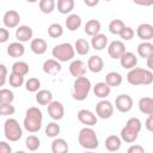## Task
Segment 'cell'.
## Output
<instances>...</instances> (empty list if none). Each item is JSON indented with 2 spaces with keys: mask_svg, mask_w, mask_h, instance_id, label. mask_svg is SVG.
Instances as JSON below:
<instances>
[{
  "mask_svg": "<svg viewBox=\"0 0 153 153\" xmlns=\"http://www.w3.org/2000/svg\"><path fill=\"white\" fill-rule=\"evenodd\" d=\"M42 122H43V115L37 106H31L26 110L23 126L29 133L33 134L39 131V129L42 128Z\"/></svg>",
  "mask_w": 153,
  "mask_h": 153,
  "instance_id": "cell-1",
  "label": "cell"
},
{
  "mask_svg": "<svg viewBox=\"0 0 153 153\" xmlns=\"http://www.w3.org/2000/svg\"><path fill=\"white\" fill-rule=\"evenodd\" d=\"M127 81L130 85L139 86V85H151L153 82V73L151 69L134 67L129 69L127 74Z\"/></svg>",
  "mask_w": 153,
  "mask_h": 153,
  "instance_id": "cell-2",
  "label": "cell"
},
{
  "mask_svg": "<svg viewBox=\"0 0 153 153\" xmlns=\"http://www.w3.org/2000/svg\"><path fill=\"white\" fill-rule=\"evenodd\" d=\"M142 128V123L137 117H131L127 121L126 126L121 129V140H123L127 143H133L136 141L139 133Z\"/></svg>",
  "mask_w": 153,
  "mask_h": 153,
  "instance_id": "cell-3",
  "label": "cell"
},
{
  "mask_svg": "<svg viewBox=\"0 0 153 153\" xmlns=\"http://www.w3.org/2000/svg\"><path fill=\"white\" fill-rule=\"evenodd\" d=\"M91 81L88 78L84 76H79L75 78L74 84H73V90H72V97L73 99L78 100V102H82L88 97V93L91 91Z\"/></svg>",
  "mask_w": 153,
  "mask_h": 153,
  "instance_id": "cell-4",
  "label": "cell"
},
{
  "mask_svg": "<svg viewBox=\"0 0 153 153\" xmlns=\"http://www.w3.org/2000/svg\"><path fill=\"white\" fill-rule=\"evenodd\" d=\"M78 141H79V145L85 149H96L99 145L96 131L91 127H87V126L80 129L79 135H78Z\"/></svg>",
  "mask_w": 153,
  "mask_h": 153,
  "instance_id": "cell-5",
  "label": "cell"
},
{
  "mask_svg": "<svg viewBox=\"0 0 153 153\" xmlns=\"http://www.w3.org/2000/svg\"><path fill=\"white\" fill-rule=\"evenodd\" d=\"M51 55L55 60H57L60 62H67V61L73 60V57L75 55V50L71 43L65 42V43L56 44L51 50Z\"/></svg>",
  "mask_w": 153,
  "mask_h": 153,
  "instance_id": "cell-6",
  "label": "cell"
},
{
  "mask_svg": "<svg viewBox=\"0 0 153 153\" xmlns=\"http://www.w3.org/2000/svg\"><path fill=\"white\" fill-rule=\"evenodd\" d=\"M4 135L5 137L11 141V142H16L19 141L23 136V129L19 124V122L16 118H7L4 123Z\"/></svg>",
  "mask_w": 153,
  "mask_h": 153,
  "instance_id": "cell-7",
  "label": "cell"
},
{
  "mask_svg": "<svg viewBox=\"0 0 153 153\" xmlns=\"http://www.w3.org/2000/svg\"><path fill=\"white\" fill-rule=\"evenodd\" d=\"M114 114V105L111 102L102 99L96 104V116L102 120H108Z\"/></svg>",
  "mask_w": 153,
  "mask_h": 153,
  "instance_id": "cell-8",
  "label": "cell"
},
{
  "mask_svg": "<svg viewBox=\"0 0 153 153\" xmlns=\"http://www.w3.org/2000/svg\"><path fill=\"white\" fill-rule=\"evenodd\" d=\"M48 114L54 121H60L65 116V108L61 102L51 100L48 104Z\"/></svg>",
  "mask_w": 153,
  "mask_h": 153,
  "instance_id": "cell-9",
  "label": "cell"
},
{
  "mask_svg": "<svg viewBox=\"0 0 153 153\" xmlns=\"http://www.w3.org/2000/svg\"><path fill=\"white\" fill-rule=\"evenodd\" d=\"M20 22V14L14 10H8L5 12L2 17V23L6 29H14L19 25Z\"/></svg>",
  "mask_w": 153,
  "mask_h": 153,
  "instance_id": "cell-10",
  "label": "cell"
},
{
  "mask_svg": "<svg viewBox=\"0 0 153 153\" xmlns=\"http://www.w3.org/2000/svg\"><path fill=\"white\" fill-rule=\"evenodd\" d=\"M115 106L120 112H129L133 108V99L129 94H120L115 99Z\"/></svg>",
  "mask_w": 153,
  "mask_h": 153,
  "instance_id": "cell-11",
  "label": "cell"
},
{
  "mask_svg": "<svg viewBox=\"0 0 153 153\" xmlns=\"http://www.w3.org/2000/svg\"><path fill=\"white\" fill-rule=\"evenodd\" d=\"M124 51H126V45L122 41H112L108 45V54L114 60H118Z\"/></svg>",
  "mask_w": 153,
  "mask_h": 153,
  "instance_id": "cell-12",
  "label": "cell"
},
{
  "mask_svg": "<svg viewBox=\"0 0 153 153\" xmlns=\"http://www.w3.org/2000/svg\"><path fill=\"white\" fill-rule=\"evenodd\" d=\"M78 120L80 123L87 126V127H92L94 124H97V116L87 109H81L78 111Z\"/></svg>",
  "mask_w": 153,
  "mask_h": 153,
  "instance_id": "cell-13",
  "label": "cell"
},
{
  "mask_svg": "<svg viewBox=\"0 0 153 153\" xmlns=\"http://www.w3.org/2000/svg\"><path fill=\"white\" fill-rule=\"evenodd\" d=\"M118 60H120L121 66H122L123 68H126V69H131V68L136 67V65H137V57H136V55H135L134 53H131V51H127V50H126V51L121 55V57H120Z\"/></svg>",
  "mask_w": 153,
  "mask_h": 153,
  "instance_id": "cell-14",
  "label": "cell"
},
{
  "mask_svg": "<svg viewBox=\"0 0 153 153\" xmlns=\"http://www.w3.org/2000/svg\"><path fill=\"white\" fill-rule=\"evenodd\" d=\"M33 36V31L29 25H19L16 29V38L24 43V42H29Z\"/></svg>",
  "mask_w": 153,
  "mask_h": 153,
  "instance_id": "cell-15",
  "label": "cell"
},
{
  "mask_svg": "<svg viewBox=\"0 0 153 153\" xmlns=\"http://www.w3.org/2000/svg\"><path fill=\"white\" fill-rule=\"evenodd\" d=\"M61 69H62V67H61L60 61H57L55 59H48L43 63V72L49 75H56L61 72Z\"/></svg>",
  "mask_w": 153,
  "mask_h": 153,
  "instance_id": "cell-16",
  "label": "cell"
},
{
  "mask_svg": "<svg viewBox=\"0 0 153 153\" xmlns=\"http://www.w3.org/2000/svg\"><path fill=\"white\" fill-rule=\"evenodd\" d=\"M69 73L74 78L84 76L86 73V65L81 60H73L69 65Z\"/></svg>",
  "mask_w": 153,
  "mask_h": 153,
  "instance_id": "cell-17",
  "label": "cell"
},
{
  "mask_svg": "<svg viewBox=\"0 0 153 153\" xmlns=\"http://www.w3.org/2000/svg\"><path fill=\"white\" fill-rule=\"evenodd\" d=\"M136 35L142 41H149L153 38V26L148 23L140 24L136 29Z\"/></svg>",
  "mask_w": 153,
  "mask_h": 153,
  "instance_id": "cell-18",
  "label": "cell"
},
{
  "mask_svg": "<svg viewBox=\"0 0 153 153\" xmlns=\"http://www.w3.org/2000/svg\"><path fill=\"white\" fill-rule=\"evenodd\" d=\"M104 68V61L100 56L98 55H92L87 60V69L91 71L92 73H99Z\"/></svg>",
  "mask_w": 153,
  "mask_h": 153,
  "instance_id": "cell-19",
  "label": "cell"
},
{
  "mask_svg": "<svg viewBox=\"0 0 153 153\" xmlns=\"http://www.w3.org/2000/svg\"><path fill=\"white\" fill-rule=\"evenodd\" d=\"M47 48H48L47 41L43 38H33L30 43V49L36 55H43L47 51Z\"/></svg>",
  "mask_w": 153,
  "mask_h": 153,
  "instance_id": "cell-20",
  "label": "cell"
},
{
  "mask_svg": "<svg viewBox=\"0 0 153 153\" xmlns=\"http://www.w3.org/2000/svg\"><path fill=\"white\" fill-rule=\"evenodd\" d=\"M25 53V47L22 42L17 41V42H12L10 43V45L7 47V54L11 57H20L23 56Z\"/></svg>",
  "mask_w": 153,
  "mask_h": 153,
  "instance_id": "cell-21",
  "label": "cell"
},
{
  "mask_svg": "<svg viewBox=\"0 0 153 153\" xmlns=\"http://www.w3.org/2000/svg\"><path fill=\"white\" fill-rule=\"evenodd\" d=\"M110 91H111V87L105 81H99L93 86L94 96L98 98H102V99H105L110 94Z\"/></svg>",
  "mask_w": 153,
  "mask_h": 153,
  "instance_id": "cell-22",
  "label": "cell"
},
{
  "mask_svg": "<svg viewBox=\"0 0 153 153\" xmlns=\"http://www.w3.org/2000/svg\"><path fill=\"white\" fill-rule=\"evenodd\" d=\"M91 45L94 50H103L108 45V37L104 33H97L91 38Z\"/></svg>",
  "mask_w": 153,
  "mask_h": 153,
  "instance_id": "cell-23",
  "label": "cell"
},
{
  "mask_svg": "<svg viewBox=\"0 0 153 153\" xmlns=\"http://www.w3.org/2000/svg\"><path fill=\"white\" fill-rule=\"evenodd\" d=\"M81 23H82L81 17H80L79 14H75V13H71V14L67 17L66 22H65L66 27H67L69 31H76V30L81 26Z\"/></svg>",
  "mask_w": 153,
  "mask_h": 153,
  "instance_id": "cell-24",
  "label": "cell"
},
{
  "mask_svg": "<svg viewBox=\"0 0 153 153\" xmlns=\"http://www.w3.org/2000/svg\"><path fill=\"white\" fill-rule=\"evenodd\" d=\"M100 29H102V24L97 19H90V20H87L86 24H85V27H84L85 33L88 35V36H91V37L94 36V35H97V33H99L100 32Z\"/></svg>",
  "mask_w": 153,
  "mask_h": 153,
  "instance_id": "cell-25",
  "label": "cell"
},
{
  "mask_svg": "<svg viewBox=\"0 0 153 153\" xmlns=\"http://www.w3.org/2000/svg\"><path fill=\"white\" fill-rule=\"evenodd\" d=\"M105 148L109 151V152H116L121 148V145H122V140L120 136L117 135H110L105 139Z\"/></svg>",
  "mask_w": 153,
  "mask_h": 153,
  "instance_id": "cell-26",
  "label": "cell"
},
{
  "mask_svg": "<svg viewBox=\"0 0 153 153\" xmlns=\"http://www.w3.org/2000/svg\"><path fill=\"white\" fill-rule=\"evenodd\" d=\"M51 152L53 153H66L68 152V143L62 137H55L51 142Z\"/></svg>",
  "mask_w": 153,
  "mask_h": 153,
  "instance_id": "cell-27",
  "label": "cell"
},
{
  "mask_svg": "<svg viewBox=\"0 0 153 153\" xmlns=\"http://www.w3.org/2000/svg\"><path fill=\"white\" fill-rule=\"evenodd\" d=\"M139 110L145 115L153 114V99L151 97H142L139 100Z\"/></svg>",
  "mask_w": 153,
  "mask_h": 153,
  "instance_id": "cell-28",
  "label": "cell"
},
{
  "mask_svg": "<svg viewBox=\"0 0 153 153\" xmlns=\"http://www.w3.org/2000/svg\"><path fill=\"white\" fill-rule=\"evenodd\" d=\"M53 100V93L49 90H38L36 92V102L39 105H48Z\"/></svg>",
  "mask_w": 153,
  "mask_h": 153,
  "instance_id": "cell-29",
  "label": "cell"
},
{
  "mask_svg": "<svg viewBox=\"0 0 153 153\" xmlns=\"http://www.w3.org/2000/svg\"><path fill=\"white\" fill-rule=\"evenodd\" d=\"M137 54L143 59H147L148 56L153 55V44L148 41H142L137 45Z\"/></svg>",
  "mask_w": 153,
  "mask_h": 153,
  "instance_id": "cell-30",
  "label": "cell"
},
{
  "mask_svg": "<svg viewBox=\"0 0 153 153\" xmlns=\"http://www.w3.org/2000/svg\"><path fill=\"white\" fill-rule=\"evenodd\" d=\"M105 82L110 87H117L122 84V75L118 72H109L105 75Z\"/></svg>",
  "mask_w": 153,
  "mask_h": 153,
  "instance_id": "cell-31",
  "label": "cell"
},
{
  "mask_svg": "<svg viewBox=\"0 0 153 153\" xmlns=\"http://www.w3.org/2000/svg\"><path fill=\"white\" fill-rule=\"evenodd\" d=\"M74 0H57V11L61 14H68L74 10Z\"/></svg>",
  "mask_w": 153,
  "mask_h": 153,
  "instance_id": "cell-32",
  "label": "cell"
},
{
  "mask_svg": "<svg viewBox=\"0 0 153 153\" xmlns=\"http://www.w3.org/2000/svg\"><path fill=\"white\" fill-rule=\"evenodd\" d=\"M73 47H74V50L79 55H86L88 53V50H90V43L86 39H84V38L76 39Z\"/></svg>",
  "mask_w": 153,
  "mask_h": 153,
  "instance_id": "cell-33",
  "label": "cell"
},
{
  "mask_svg": "<svg viewBox=\"0 0 153 153\" xmlns=\"http://www.w3.org/2000/svg\"><path fill=\"white\" fill-rule=\"evenodd\" d=\"M29 65L25 62V61H16L13 65H12V72L13 73H17V74H20L23 76H25L27 73H29Z\"/></svg>",
  "mask_w": 153,
  "mask_h": 153,
  "instance_id": "cell-34",
  "label": "cell"
},
{
  "mask_svg": "<svg viewBox=\"0 0 153 153\" xmlns=\"http://www.w3.org/2000/svg\"><path fill=\"white\" fill-rule=\"evenodd\" d=\"M25 146H26V148H27L29 151L35 152V151H37V149L39 148V146H41V140H39V137L36 136V135H29V136L26 137V140H25Z\"/></svg>",
  "mask_w": 153,
  "mask_h": 153,
  "instance_id": "cell-35",
  "label": "cell"
},
{
  "mask_svg": "<svg viewBox=\"0 0 153 153\" xmlns=\"http://www.w3.org/2000/svg\"><path fill=\"white\" fill-rule=\"evenodd\" d=\"M48 35L51 38H60L63 35V27L59 23H53L48 26Z\"/></svg>",
  "mask_w": 153,
  "mask_h": 153,
  "instance_id": "cell-36",
  "label": "cell"
},
{
  "mask_svg": "<svg viewBox=\"0 0 153 153\" xmlns=\"http://www.w3.org/2000/svg\"><path fill=\"white\" fill-rule=\"evenodd\" d=\"M38 6H39V10L43 13L48 14V13H51L55 10L56 4H55V0H39Z\"/></svg>",
  "mask_w": 153,
  "mask_h": 153,
  "instance_id": "cell-37",
  "label": "cell"
},
{
  "mask_svg": "<svg viewBox=\"0 0 153 153\" xmlns=\"http://www.w3.org/2000/svg\"><path fill=\"white\" fill-rule=\"evenodd\" d=\"M124 26L126 25H124V23L121 19H112L109 23V31L112 35H120V32L123 30Z\"/></svg>",
  "mask_w": 153,
  "mask_h": 153,
  "instance_id": "cell-38",
  "label": "cell"
},
{
  "mask_svg": "<svg viewBox=\"0 0 153 153\" xmlns=\"http://www.w3.org/2000/svg\"><path fill=\"white\" fill-rule=\"evenodd\" d=\"M60 130L61 128L56 122H50L45 127V135L48 137H56L60 134Z\"/></svg>",
  "mask_w": 153,
  "mask_h": 153,
  "instance_id": "cell-39",
  "label": "cell"
},
{
  "mask_svg": "<svg viewBox=\"0 0 153 153\" xmlns=\"http://www.w3.org/2000/svg\"><path fill=\"white\" fill-rule=\"evenodd\" d=\"M25 88L29 92H37L41 88V81L37 78H29L25 81Z\"/></svg>",
  "mask_w": 153,
  "mask_h": 153,
  "instance_id": "cell-40",
  "label": "cell"
},
{
  "mask_svg": "<svg viewBox=\"0 0 153 153\" xmlns=\"http://www.w3.org/2000/svg\"><path fill=\"white\" fill-rule=\"evenodd\" d=\"M8 82L12 87H20L24 84V76L20 75V74L11 72V74L8 76Z\"/></svg>",
  "mask_w": 153,
  "mask_h": 153,
  "instance_id": "cell-41",
  "label": "cell"
},
{
  "mask_svg": "<svg viewBox=\"0 0 153 153\" xmlns=\"http://www.w3.org/2000/svg\"><path fill=\"white\" fill-rule=\"evenodd\" d=\"M14 99V94L8 88L0 90V103H12Z\"/></svg>",
  "mask_w": 153,
  "mask_h": 153,
  "instance_id": "cell-42",
  "label": "cell"
},
{
  "mask_svg": "<svg viewBox=\"0 0 153 153\" xmlns=\"http://www.w3.org/2000/svg\"><path fill=\"white\" fill-rule=\"evenodd\" d=\"M16 111L12 103H0V116H11Z\"/></svg>",
  "mask_w": 153,
  "mask_h": 153,
  "instance_id": "cell-43",
  "label": "cell"
},
{
  "mask_svg": "<svg viewBox=\"0 0 153 153\" xmlns=\"http://www.w3.org/2000/svg\"><path fill=\"white\" fill-rule=\"evenodd\" d=\"M118 36H120L122 39H124V41H130V39L134 37V30H133L130 26H124L123 30L120 32Z\"/></svg>",
  "mask_w": 153,
  "mask_h": 153,
  "instance_id": "cell-44",
  "label": "cell"
},
{
  "mask_svg": "<svg viewBox=\"0 0 153 153\" xmlns=\"http://www.w3.org/2000/svg\"><path fill=\"white\" fill-rule=\"evenodd\" d=\"M7 80V67L0 63V86H4Z\"/></svg>",
  "mask_w": 153,
  "mask_h": 153,
  "instance_id": "cell-45",
  "label": "cell"
},
{
  "mask_svg": "<svg viewBox=\"0 0 153 153\" xmlns=\"http://www.w3.org/2000/svg\"><path fill=\"white\" fill-rule=\"evenodd\" d=\"M10 38V31L6 27H0V43H6Z\"/></svg>",
  "mask_w": 153,
  "mask_h": 153,
  "instance_id": "cell-46",
  "label": "cell"
},
{
  "mask_svg": "<svg viewBox=\"0 0 153 153\" xmlns=\"http://www.w3.org/2000/svg\"><path fill=\"white\" fill-rule=\"evenodd\" d=\"M127 152L128 153H145V148L140 145H131Z\"/></svg>",
  "mask_w": 153,
  "mask_h": 153,
  "instance_id": "cell-47",
  "label": "cell"
},
{
  "mask_svg": "<svg viewBox=\"0 0 153 153\" xmlns=\"http://www.w3.org/2000/svg\"><path fill=\"white\" fill-rule=\"evenodd\" d=\"M12 147L6 141H0V153H11Z\"/></svg>",
  "mask_w": 153,
  "mask_h": 153,
  "instance_id": "cell-48",
  "label": "cell"
},
{
  "mask_svg": "<svg viewBox=\"0 0 153 153\" xmlns=\"http://www.w3.org/2000/svg\"><path fill=\"white\" fill-rule=\"evenodd\" d=\"M145 127L148 131H153V114L148 115L146 122H145Z\"/></svg>",
  "mask_w": 153,
  "mask_h": 153,
  "instance_id": "cell-49",
  "label": "cell"
},
{
  "mask_svg": "<svg viewBox=\"0 0 153 153\" xmlns=\"http://www.w3.org/2000/svg\"><path fill=\"white\" fill-rule=\"evenodd\" d=\"M133 2L136 4L137 6H145V7L153 5V0H133Z\"/></svg>",
  "mask_w": 153,
  "mask_h": 153,
  "instance_id": "cell-50",
  "label": "cell"
},
{
  "mask_svg": "<svg viewBox=\"0 0 153 153\" xmlns=\"http://www.w3.org/2000/svg\"><path fill=\"white\" fill-rule=\"evenodd\" d=\"M84 2L88 7H94V6H97L99 4V0H84Z\"/></svg>",
  "mask_w": 153,
  "mask_h": 153,
  "instance_id": "cell-51",
  "label": "cell"
},
{
  "mask_svg": "<svg viewBox=\"0 0 153 153\" xmlns=\"http://www.w3.org/2000/svg\"><path fill=\"white\" fill-rule=\"evenodd\" d=\"M147 67H148V69H152L153 68V65H152V60H153V55H151V56H148L147 59Z\"/></svg>",
  "mask_w": 153,
  "mask_h": 153,
  "instance_id": "cell-52",
  "label": "cell"
},
{
  "mask_svg": "<svg viewBox=\"0 0 153 153\" xmlns=\"http://www.w3.org/2000/svg\"><path fill=\"white\" fill-rule=\"evenodd\" d=\"M27 2H31V4H35V2H37L38 0H26Z\"/></svg>",
  "mask_w": 153,
  "mask_h": 153,
  "instance_id": "cell-53",
  "label": "cell"
},
{
  "mask_svg": "<svg viewBox=\"0 0 153 153\" xmlns=\"http://www.w3.org/2000/svg\"><path fill=\"white\" fill-rule=\"evenodd\" d=\"M105 1H112V0H105Z\"/></svg>",
  "mask_w": 153,
  "mask_h": 153,
  "instance_id": "cell-54",
  "label": "cell"
}]
</instances>
